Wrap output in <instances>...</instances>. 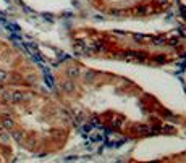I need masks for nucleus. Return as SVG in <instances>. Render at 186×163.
<instances>
[{
    "label": "nucleus",
    "mask_w": 186,
    "mask_h": 163,
    "mask_svg": "<svg viewBox=\"0 0 186 163\" xmlns=\"http://www.w3.org/2000/svg\"><path fill=\"white\" fill-rule=\"evenodd\" d=\"M15 126V121L12 120V118H3L2 120V128L3 129H12Z\"/></svg>",
    "instance_id": "nucleus-1"
},
{
    "label": "nucleus",
    "mask_w": 186,
    "mask_h": 163,
    "mask_svg": "<svg viewBox=\"0 0 186 163\" xmlns=\"http://www.w3.org/2000/svg\"><path fill=\"white\" fill-rule=\"evenodd\" d=\"M10 100H12V102H21V100H23V95H21V92H13Z\"/></svg>",
    "instance_id": "nucleus-2"
},
{
    "label": "nucleus",
    "mask_w": 186,
    "mask_h": 163,
    "mask_svg": "<svg viewBox=\"0 0 186 163\" xmlns=\"http://www.w3.org/2000/svg\"><path fill=\"white\" fill-rule=\"evenodd\" d=\"M13 139L18 140V142H21V140H23V136H21L20 131H16V132H13Z\"/></svg>",
    "instance_id": "nucleus-3"
},
{
    "label": "nucleus",
    "mask_w": 186,
    "mask_h": 163,
    "mask_svg": "<svg viewBox=\"0 0 186 163\" xmlns=\"http://www.w3.org/2000/svg\"><path fill=\"white\" fill-rule=\"evenodd\" d=\"M7 71H3V70H0V82H3V81H7Z\"/></svg>",
    "instance_id": "nucleus-4"
},
{
    "label": "nucleus",
    "mask_w": 186,
    "mask_h": 163,
    "mask_svg": "<svg viewBox=\"0 0 186 163\" xmlns=\"http://www.w3.org/2000/svg\"><path fill=\"white\" fill-rule=\"evenodd\" d=\"M8 140V136L5 132H0V142H7Z\"/></svg>",
    "instance_id": "nucleus-5"
}]
</instances>
